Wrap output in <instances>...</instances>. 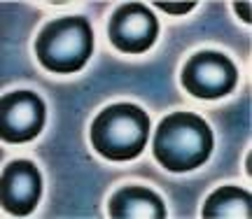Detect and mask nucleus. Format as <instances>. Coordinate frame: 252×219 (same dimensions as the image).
I'll return each instance as SVG.
<instances>
[{"instance_id":"f257e3e1","label":"nucleus","mask_w":252,"mask_h":219,"mask_svg":"<svg viewBox=\"0 0 252 219\" xmlns=\"http://www.w3.org/2000/svg\"><path fill=\"white\" fill-rule=\"evenodd\" d=\"M213 131L194 112H173L157 128L154 159L171 173H187L208 161Z\"/></svg>"},{"instance_id":"f03ea898","label":"nucleus","mask_w":252,"mask_h":219,"mask_svg":"<svg viewBox=\"0 0 252 219\" xmlns=\"http://www.w3.org/2000/svg\"><path fill=\"white\" fill-rule=\"evenodd\" d=\"M150 137V117L143 108L117 103L100 110L91 124V145L108 161H131L140 154Z\"/></svg>"},{"instance_id":"7ed1b4c3","label":"nucleus","mask_w":252,"mask_h":219,"mask_svg":"<svg viewBox=\"0 0 252 219\" xmlns=\"http://www.w3.org/2000/svg\"><path fill=\"white\" fill-rule=\"evenodd\" d=\"M94 52V33L87 17H61L47 24L35 40L42 68L59 75L82 70Z\"/></svg>"},{"instance_id":"20e7f679","label":"nucleus","mask_w":252,"mask_h":219,"mask_svg":"<svg viewBox=\"0 0 252 219\" xmlns=\"http://www.w3.org/2000/svg\"><path fill=\"white\" fill-rule=\"evenodd\" d=\"M238 70L231 58L220 52H198L182 68V86L196 98L215 101L234 91Z\"/></svg>"},{"instance_id":"39448f33","label":"nucleus","mask_w":252,"mask_h":219,"mask_svg":"<svg viewBox=\"0 0 252 219\" xmlns=\"http://www.w3.org/2000/svg\"><path fill=\"white\" fill-rule=\"evenodd\" d=\"M47 110L42 98L33 91L7 93L0 103V137L12 145L28 142L42 131Z\"/></svg>"},{"instance_id":"423d86ee","label":"nucleus","mask_w":252,"mask_h":219,"mask_svg":"<svg viewBox=\"0 0 252 219\" xmlns=\"http://www.w3.org/2000/svg\"><path fill=\"white\" fill-rule=\"evenodd\" d=\"M110 42L124 54H143L159 35V21L143 2H126L112 14L108 26Z\"/></svg>"},{"instance_id":"0eeeda50","label":"nucleus","mask_w":252,"mask_h":219,"mask_svg":"<svg viewBox=\"0 0 252 219\" xmlns=\"http://www.w3.org/2000/svg\"><path fill=\"white\" fill-rule=\"evenodd\" d=\"M2 208L7 215L28 217L37 208L42 196V177L37 165L26 159H17L2 170Z\"/></svg>"},{"instance_id":"6e6552de","label":"nucleus","mask_w":252,"mask_h":219,"mask_svg":"<svg viewBox=\"0 0 252 219\" xmlns=\"http://www.w3.org/2000/svg\"><path fill=\"white\" fill-rule=\"evenodd\" d=\"M112 219H163V201L145 187H124L110 198Z\"/></svg>"},{"instance_id":"1a4fd4ad","label":"nucleus","mask_w":252,"mask_h":219,"mask_svg":"<svg viewBox=\"0 0 252 219\" xmlns=\"http://www.w3.org/2000/svg\"><path fill=\"white\" fill-rule=\"evenodd\" d=\"M201 215L206 219H248L252 217V196L241 187H220L208 196Z\"/></svg>"},{"instance_id":"9d476101","label":"nucleus","mask_w":252,"mask_h":219,"mask_svg":"<svg viewBox=\"0 0 252 219\" xmlns=\"http://www.w3.org/2000/svg\"><path fill=\"white\" fill-rule=\"evenodd\" d=\"M154 7L163 9L168 14H187L194 9V2H154Z\"/></svg>"},{"instance_id":"9b49d317","label":"nucleus","mask_w":252,"mask_h":219,"mask_svg":"<svg viewBox=\"0 0 252 219\" xmlns=\"http://www.w3.org/2000/svg\"><path fill=\"white\" fill-rule=\"evenodd\" d=\"M234 9H236V14L243 19L245 24H250V21H252V17H250V2H236Z\"/></svg>"}]
</instances>
